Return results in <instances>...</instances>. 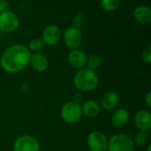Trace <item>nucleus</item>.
Returning a JSON list of instances; mask_svg holds the SVG:
<instances>
[{
	"label": "nucleus",
	"instance_id": "nucleus-1",
	"mask_svg": "<svg viewBox=\"0 0 151 151\" xmlns=\"http://www.w3.org/2000/svg\"><path fill=\"white\" fill-rule=\"evenodd\" d=\"M31 53L27 47L21 44L9 46L0 59L1 68L7 73L16 74L26 69L30 62Z\"/></svg>",
	"mask_w": 151,
	"mask_h": 151
},
{
	"label": "nucleus",
	"instance_id": "nucleus-2",
	"mask_svg": "<svg viewBox=\"0 0 151 151\" xmlns=\"http://www.w3.org/2000/svg\"><path fill=\"white\" fill-rule=\"evenodd\" d=\"M99 84L98 75L88 68L78 69L73 77V85L81 93H88L95 90Z\"/></svg>",
	"mask_w": 151,
	"mask_h": 151
},
{
	"label": "nucleus",
	"instance_id": "nucleus-3",
	"mask_svg": "<svg viewBox=\"0 0 151 151\" xmlns=\"http://www.w3.org/2000/svg\"><path fill=\"white\" fill-rule=\"evenodd\" d=\"M108 151H134L133 139L126 133H117L108 140Z\"/></svg>",
	"mask_w": 151,
	"mask_h": 151
},
{
	"label": "nucleus",
	"instance_id": "nucleus-4",
	"mask_svg": "<svg viewBox=\"0 0 151 151\" xmlns=\"http://www.w3.org/2000/svg\"><path fill=\"white\" fill-rule=\"evenodd\" d=\"M60 115L62 119L67 124L73 125L78 123L82 117L81 104L73 101L65 102L61 108Z\"/></svg>",
	"mask_w": 151,
	"mask_h": 151
},
{
	"label": "nucleus",
	"instance_id": "nucleus-5",
	"mask_svg": "<svg viewBox=\"0 0 151 151\" xmlns=\"http://www.w3.org/2000/svg\"><path fill=\"white\" fill-rule=\"evenodd\" d=\"M19 26L18 15L10 10L0 13V31L2 33H12Z\"/></svg>",
	"mask_w": 151,
	"mask_h": 151
},
{
	"label": "nucleus",
	"instance_id": "nucleus-6",
	"mask_svg": "<svg viewBox=\"0 0 151 151\" xmlns=\"http://www.w3.org/2000/svg\"><path fill=\"white\" fill-rule=\"evenodd\" d=\"M87 145L89 151H107L108 139L102 132L93 131L88 135Z\"/></svg>",
	"mask_w": 151,
	"mask_h": 151
},
{
	"label": "nucleus",
	"instance_id": "nucleus-7",
	"mask_svg": "<svg viewBox=\"0 0 151 151\" xmlns=\"http://www.w3.org/2000/svg\"><path fill=\"white\" fill-rule=\"evenodd\" d=\"M40 149L38 140L28 134L19 136L13 143V151H40Z\"/></svg>",
	"mask_w": 151,
	"mask_h": 151
},
{
	"label": "nucleus",
	"instance_id": "nucleus-8",
	"mask_svg": "<svg viewBox=\"0 0 151 151\" xmlns=\"http://www.w3.org/2000/svg\"><path fill=\"white\" fill-rule=\"evenodd\" d=\"M63 41L66 47H68L71 50L79 49V47L81 45L82 43V34L80 29L75 28L73 27L67 28L63 35Z\"/></svg>",
	"mask_w": 151,
	"mask_h": 151
},
{
	"label": "nucleus",
	"instance_id": "nucleus-9",
	"mask_svg": "<svg viewBox=\"0 0 151 151\" xmlns=\"http://www.w3.org/2000/svg\"><path fill=\"white\" fill-rule=\"evenodd\" d=\"M62 36L60 28L55 24H50L44 28L42 33V40L45 45L53 46L57 44Z\"/></svg>",
	"mask_w": 151,
	"mask_h": 151
},
{
	"label": "nucleus",
	"instance_id": "nucleus-10",
	"mask_svg": "<svg viewBox=\"0 0 151 151\" xmlns=\"http://www.w3.org/2000/svg\"><path fill=\"white\" fill-rule=\"evenodd\" d=\"M134 125L139 131L150 132L151 129V114L146 109H140L134 115Z\"/></svg>",
	"mask_w": 151,
	"mask_h": 151
},
{
	"label": "nucleus",
	"instance_id": "nucleus-11",
	"mask_svg": "<svg viewBox=\"0 0 151 151\" xmlns=\"http://www.w3.org/2000/svg\"><path fill=\"white\" fill-rule=\"evenodd\" d=\"M119 103V95L117 92L110 91L105 93L100 101V108L104 109V110L110 111L113 110L118 107Z\"/></svg>",
	"mask_w": 151,
	"mask_h": 151
},
{
	"label": "nucleus",
	"instance_id": "nucleus-12",
	"mask_svg": "<svg viewBox=\"0 0 151 151\" xmlns=\"http://www.w3.org/2000/svg\"><path fill=\"white\" fill-rule=\"evenodd\" d=\"M68 62L73 68L81 69L86 67L87 55L80 49L72 50L68 54Z\"/></svg>",
	"mask_w": 151,
	"mask_h": 151
},
{
	"label": "nucleus",
	"instance_id": "nucleus-13",
	"mask_svg": "<svg viewBox=\"0 0 151 151\" xmlns=\"http://www.w3.org/2000/svg\"><path fill=\"white\" fill-rule=\"evenodd\" d=\"M130 118V114L126 109H119L113 112L111 117V123L115 128H121L125 126Z\"/></svg>",
	"mask_w": 151,
	"mask_h": 151
},
{
	"label": "nucleus",
	"instance_id": "nucleus-14",
	"mask_svg": "<svg viewBox=\"0 0 151 151\" xmlns=\"http://www.w3.org/2000/svg\"><path fill=\"white\" fill-rule=\"evenodd\" d=\"M81 109L82 115L89 118L96 117L101 110L100 105L93 100H87L83 101L81 105Z\"/></svg>",
	"mask_w": 151,
	"mask_h": 151
},
{
	"label": "nucleus",
	"instance_id": "nucleus-15",
	"mask_svg": "<svg viewBox=\"0 0 151 151\" xmlns=\"http://www.w3.org/2000/svg\"><path fill=\"white\" fill-rule=\"evenodd\" d=\"M29 64L37 72H43L49 67V61L47 57L40 53H33L30 57Z\"/></svg>",
	"mask_w": 151,
	"mask_h": 151
},
{
	"label": "nucleus",
	"instance_id": "nucleus-16",
	"mask_svg": "<svg viewBox=\"0 0 151 151\" xmlns=\"http://www.w3.org/2000/svg\"><path fill=\"white\" fill-rule=\"evenodd\" d=\"M134 18L141 24H149L151 21V9L146 5L137 6L134 11Z\"/></svg>",
	"mask_w": 151,
	"mask_h": 151
},
{
	"label": "nucleus",
	"instance_id": "nucleus-17",
	"mask_svg": "<svg viewBox=\"0 0 151 151\" xmlns=\"http://www.w3.org/2000/svg\"><path fill=\"white\" fill-rule=\"evenodd\" d=\"M101 64H102V57L99 54L93 53V54H90L88 57H87L86 66L88 69L95 71L101 66Z\"/></svg>",
	"mask_w": 151,
	"mask_h": 151
},
{
	"label": "nucleus",
	"instance_id": "nucleus-18",
	"mask_svg": "<svg viewBox=\"0 0 151 151\" xmlns=\"http://www.w3.org/2000/svg\"><path fill=\"white\" fill-rule=\"evenodd\" d=\"M134 146L138 147H145L149 144V135L148 133L142 132V131H138L134 136V139L133 140Z\"/></svg>",
	"mask_w": 151,
	"mask_h": 151
},
{
	"label": "nucleus",
	"instance_id": "nucleus-19",
	"mask_svg": "<svg viewBox=\"0 0 151 151\" xmlns=\"http://www.w3.org/2000/svg\"><path fill=\"white\" fill-rule=\"evenodd\" d=\"M44 46H45V44H44V43L42 42V39L34 38L28 43V45L27 47V49L29 50L30 53L32 52L34 53H40L42 50H43Z\"/></svg>",
	"mask_w": 151,
	"mask_h": 151
},
{
	"label": "nucleus",
	"instance_id": "nucleus-20",
	"mask_svg": "<svg viewBox=\"0 0 151 151\" xmlns=\"http://www.w3.org/2000/svg\"><path fill=\"white\" fill-rule=\"evenodd\" d=\"M120 4V0H101L102 7L107 12L116 11Z\"/></svg>",
	"mask_w": 151,
	"mask_h": 151
},
{
	"label": "nucleus",
	"instance_id": "nucleus-21",
	"mask_svg": "<svg viewBox=\"0 0 151 151\" xmlns=\"http://www.w3.org/2000/svg\"><path fill=\"white\" fill-rule=\"evenodd\" d=\"M85 24H86V17L82 13H78L73 19V26L72 27L81 29V28H83L85 26Z\"/></svg>",
	"mask_w": 151,
	"mask_h": 151
},
{
	"label": "nucleus",
	"instance_id": "nucleus-22",
	"mask_svg": "<svg viewBox=\"0 0 151 151\" xmlns=\"http://www.w3.org/2000/svg\"><path fill=\"white\" fill-rule=\"evenodd\" d=\"M142 61H143L146 64H148V65H150V64L151 63V45L150 44L147 45V46L143 49L142 53Z\"/></svg>",
	"mask_w": 151,
	"mask_h": 151
},
{
	"label": "nucleus",
	"instance_id": "nucleus-23",
	"mask_svg": "<svg viewBox=\"0 0 151 151\" xmlns=\"http://www.w3.org/2000/svg\"><path fill=\"white\" fill-rule=\"evenodd\" d=\"M9 3L7 0H0V13L8 10Z\"/></svg>",
	"mask_w": 151,
	"mask_h": 151
},
{
	"label": "nucleus",
	"instance_id": "nucleus-24",
	"mask_svg": "<svg viewBox=\"0 0 151 151\" xmlns=\"http://www.w3.org/2000/svg\"><path fill=\"white\" fill-rule=\"evenodd\" d=\"M82 100H83V95H82V93H81V92H78V93H76L73 95V101H74V102L80 104V103L82 101Z\"/></svg>",
	"mask_w": 151,
	"mask_h": 151
},
{
	"label": "nucleus",
	"instance_id": "nucleus-25",
	"mask_svg": "<svg viewBox=\"0 0 151 151\" xmlns=\"http://www.w3.org/2000/svg\"><path fill=\"white\" fill-rule=\"evenodd\" d=\"M145 104L148 108H150L151 107V91H149L145 96Z\"/></svg>",
	"mask_w": 151,
	"mask_h": 151
},
{
	"label": "nucleus",
	"instance_id": "nucleus-26",
	"mask_svg": "<svg viewBox=\"0 0 151 151\" xmlns=\"http://www.w3.org/2000/svg\"><path fill=\"white\" fill-rule=\"evenodd\" d=\"M146 151H151L150 145H148V147H147V149H146Z\"/></svg>",
	"mask_w": 151,
	"mask_h": 151
},
{
	"label": "nucleus",
	"instance_id": "nucleus-27",
	"mask_svg": "<svg viewBox=\"0 0 151 151\" xmlns=\"http://www.w3.org/2000/svg\"><path fill=\"white\" fill-rule=\"evenodd\" d=\"M2 37H3V33L0 31V41H1V39H2Z\"/></svg>",
	"mask_w": 151,
	"mask_h": 151
}]
</instances>
